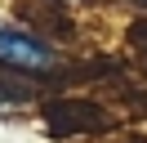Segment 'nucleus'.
Instances as JSON below:
<instances>
[{
    "label": "nucleus",
    "mask_w": 147,
    "mask_h": 143,
    "mask_svg": "<svg viewBox=\"0 0 147 143\" xmlns=\"http://www.w3.org/2000/svg\"><path fill=\"white\" fill-rule=\"evenodd\" d=\"M0 63H9V67H27V72H40L54 63V49H49L40 36L22 31L13 22H0Z\"/></svg>",
    "instance_id": "obj_1"
}]
</instances>
